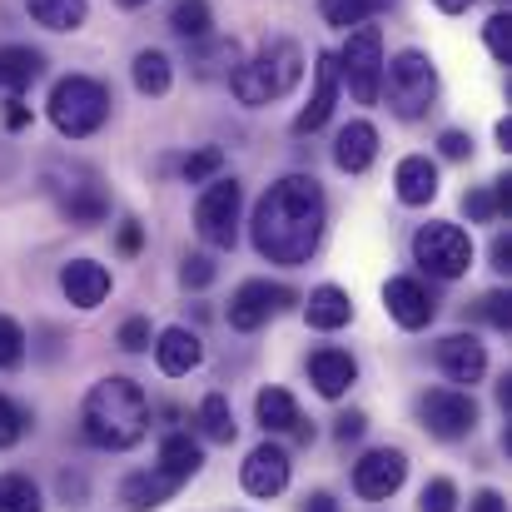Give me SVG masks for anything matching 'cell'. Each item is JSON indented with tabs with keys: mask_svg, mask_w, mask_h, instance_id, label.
Listing matches in <instances>:
<instances>
[{
	"mask_svg": "<svg viewBox=\"0 0 512 512\" xmlns=\"http://www.w3.org/2000/svg\"><path fill=\"white\" fill-rule=\"evenodd\" d=\"M473 512H508V503H503V493H493V488H488V493H478V498H473Z\"/></svg>",
	"mask_w": 512,
	"mask_h": 512,
	"instance_id": "47",
	"label": "cell"
},
{
	"mask_svg": "<svg viewBox=\"0 0 512 512\" xmlns=\"http://www.w3.org/2000/svg\"><path fill=\"white\" fill-rule=\"evenodd\" d=\"M239 204H244V189H239V179H209V189L199 194V204H194V229H199V239L204 244H214V249H234V239H239Z\"/></svg>",
	"mask_w": 512,
	"mask_h": 512,
	"instance_id": "8",
	"label": "cell"
},
{
	"mask_svg": "<svg viewBox=\"0 0 512 512\" xmlns=\"http://www.w3.org/2000/svg\"><path fill=\"white\" fill-rule=\"evenodd\" d=\"M20 433H25V413L10 398H0V448H15Z\"/></svg>",
	"mask_w": 512,
	"mask_h": 512,
	"instance_id": "40",
	"label": "cell"
},
{
	"mask_svg": "<svg viewBox=\"0 0 512 512\" xmlns=\"http://www.w3.org/2000/svg\"><path fill=\"white\" fill-rule=\"evenodd\" d=\"M120 348H125V353L150 348V319H125V324H120Z\"/></svg>",
	"mask_w": 512,
	"mask_h": 512,
	"instance_id": "41",
	"label": "cell"
},
{
	"mask_svg": "<svg viewBox=\"0 0 512 512\" xmlns=\"http://www.w3.org/2000/svg\"><path fill=\"white\" fill-rule=\"evenodd\" d=\"M209 25H214L209 0H174L170 5V30L179 35V40H204Z\"/></svg>",
	"mask_w": 512,
	"mask_h": 512,
	"instance_id": "27",
	"label": "cell"
},
{
	"mask_svg": "<svg viewBox=\"0 0 512 512\" xmlns=\"http://www.w3.org/2000/svg\"><path fill=\"white\" fill-rule=\"evenodd\" d=\"M5 125H10V130H25V125H30V110L20 105V95H10V105H5Z\"/></svg>",
	"mask_w": 512,
	"mask_h": 512,
	"instance_id": "44",
	"label": "cell"
},
{
	"mask_svg": "<svg viewBox=\"0 0 512 512\" xmlns=\"http://www.w3.org/2000/svg\"><path fill=\"white\" fill-rule=\"evenodd\" d=\"M418 508H423V512H458V488H453L448 478H433V483L423 488Z\"/></svg>",
	"mask_w": 512,
	"mask_h": 512,
	"instance_id": "36",
	"label": "cell"
},
{
	"mask_svg": "<svg viewBox=\"0 0 512 512\" xmlns=\"http://www.w3.org/2000/svg\"><path fill=\"white\" fill-rule=\"evenodd\" d=\"M0 512H45L40 508V488L25 473H5L0 478Z\"/></svg>",
	"mask_w": 512,
	"mask_h": 512,
	"instance_id": "31",
	"label": "cell"
},
{
	"mask_svg": "<svg viewBox=\"0 0 512 512\" xmlns=\"http://www.w3.org/2000/svg\"><path fill=\"white\" fill-rule=\"evenodd\" d=\"M403 478H408V458H403L398 448H373V453H363V458L353 463V493L368 498V503L393 498V493L403 488Z\"/></svg>",
	"mask_w": 512,
	"mask_h": 512,
	"instance_id": "11",
	"label": "cell"
},
{
	"mask_svg": "<svg viewBox=\"0 0 512 512\" xmlns=\"http://www.w3.org/2000/svg\"><path fill=\"white\" fill-rule=\"evenodd\" d=\"M478 314H483L498 334H508V329H512V299H508V294H483Z\"/></svg>",
	"mask_w": 512,
	"mask_h": 512,
	"instance_id": "38",
	"label": "cell"
},
{
	"mask_svg": "<svg viewBox=\"0 0 512 512\" xmlns=\"http://www.w3.org/2000/svg\"><path fill=\"white\" fill-rule=\"evenodd\" d=\"M329 224V204L314 174H284L254 209V249L269 264H309Z\"/></svg>",
	"mask_w": 512,
	"mask_h": 512,
	"instance_id": "1",
	"label": "cell"
},
{
	"mask_svg": "<svg viewBox=\"0 0 512 512\" xmlns=\"http://www.w3.org/2000/svg\"><path fill=\"white\" fill-rule=\"evenodd\" d=\"M393 189H398L403 204H433V199H438V165H433L428 155H408V160H398Z\"/></svg>",
	"mask_w": 512,
	"mask_h": 512,
	"instance_id": "19",
	"label": "cell"
},
{
	"mask_svg": "<svg viewBox=\"0 0 512 512\" xmlns=\"http://www.w3.org/2000/svg\"><path fill=\"white\" fill-rule=\"evenodd\" d=\"M140 244H145V229L130 219V224L120 229V249H125V254H140Z\"/></svg>",
	"mask_w": 512,
	"mask_h": 512,
	"instance_id": "45",
	"label": "cell"
},
{
	"mask_svg": "<svg viewBox=\"0 0 512 512\" xmlns=\"http://www.w3.org/2000/svg\"><path fill=\"white\" fill-rule=\"evenodd\" d=\"M418 418H423V428L433 438L453 443V438H468L478 428V403L463 388H433V393L418 398Z\"/></svg>",
	"mask_w": 512,
	"mask_h": 512,
	"instance_id": "9",
	"label": "cell"
},
{
	"mask_svg": "<svg viewBox=\"0 0 512 512\" xmlns=\"http://www.w3.org/2000/svg\"><path fill=\"white\" fill-rule=\"evenodd\" d=\"M179 284H184V289H204V284H214V264H209L204 254H189V259L179 264Z\"/></svg>",
	"mask_w": 512,
	"mask_h": 512,
	"instance_id": "39",
	"label": "cell"
},
{
	"mask_svg": "<svg viewBox=\"0 0 512 512\" xmlns=\"http://www.w3.org/2000/svg\"><path fill=\"white\" fill-rule=\"evenodd\" d=\"M309 378H314V388H319L324 398H343V393L353 388V378H358V363H353L343 348H319V353L309 358Z\"/></svg>",
	"mask_w": 512,
	"mask_h": 512,
	"instance_id": "20",
	"label": "cell"
},
{
	"mask_svg": "<svg viewBox=\"0 0 512 512\" xmlns=\"http://www.w3.org/2000/svg\"><path fill=\"white\" fill-rule=\"evenodd\" d=\"M199 428H204V438L209 443H234V408H229V398L224 393H209L204 403H199Z\"/></svg>",
	"mask_w": 512,
	"mask_h": 512,
	"instance_id": "28",
	"label": "cell"
},
{
	"mask_svg": "<svg viewBox=\"0 0 512 512\" xmlns=\"http://www.w3.org/2000/svg\"><path fill=\"white\" fill-rule=\"evenodd\" d=\"M493 269H498V274H508L512 269V239H503V234L493 239Z\"/></svg>",
	"mask_w": 512,
	"mask_h": 512,
	"instance_id": "46",
	"label": "cell"
},
{
	"mask_svg": "<svg viewBox=\"0 0 512 512\" xmlns=\"http://www.w3.org/2000/svg\"><path fill=\"white\" fill-rule=\"evenodd\" d=\"M289 304H299V294H294V289L269 284V279H249V284H239V289H234V299H229V329L254 334V329H264V324H269V314H279V309H289Z\"/></svg>",
	"mask_w": 512,
	"mask_h": 512,
	"instance_id": "10",
	"label": "cell"
},
{
	"mask_svg": "<svg viewBox=\"0 0 512 512\" xmlns=\"http://www.w3.org/2000/svg\"><path fill=\"white\" fill-rule=\"evenodd\" d=\"M304 512H339L334 508V498H329V493H314V498H309V508Z\"/></svg>",
	"mask_w": 512,
	"mask_h": 512,
	"instance_id": "50",
	"label": "cell"
},
{
	"mask_svg": "<svg viewBox=\"0 0 512 512\" xmlns=\"http://www.w3.org/2000/svg\"><path fill=\"white\" fill-rule=\"evenodd\" d=\"M174 488H179V478H170L165 468H150V473H130L125 483H120V503L135 512H150V508H165L174 498Z\"/></svg>",
	"mask_w": 512,
	"mask_h": 512,
	"instance_id": "18",
	"label": "cell"
},
{
	"mask_svg": "<svg viewBox=\"0 0 512 512\" xmlns=\"http://www.w3.org/2000/svg\"><path fill=\"white\" fill-rule=\"evenodd\" d=\"M498 145H503V150H512V120H503V125H498Z\"/></svg>",
	"mask_w": 512,
	"mask_h": 512,
	"instance_id": "51",
	"label": "cell"
},
{
	"mask_svg": "<svg viewBox=\"0 0 512 512\" xmlns=\"http://www.w3.org/2000/svg\"><path fill=\"white\" fill-rule=\"evenodd\" d=\"M170 80H174V70L160 50H140L135 55V90L140 95H170Z\"/></svg>",
	"mask_w": 512,
	"mask_h": 512,
	"instance_id": "29",
	"label": "cell"
},
{
	"mask_svg": "<svg viewBox=\"0 0 512 512\" xmlns=\"http://www.w3.org/2000/svg\"><path fill=\"white\" fill-rule=\"evenodd\" d=\"M145 428H150V398L140 393L135 378H120V373L100 378L80 403V433H85V443H95L105 453L135 448L145 438Z\"/></svg>",
	"mask_w": 512,
	"mask_h": 512,
	"instance_id": "2",
	"label": "cell"
},
{
	"mask_svg": "<svg viewBox=\"0 0 512 512\" xmlns=\"http://www.w3.org/2000/svg\"><path fill=\"white\" fill-rule=\"evenodd\" d=\"M438 368L453 378V383H478L488 373V353L473 334H453V339L438 343Z\"/></svg>",
	"mask_w": 512,
	"mask_h": 512,
	"instance_id": "16",
	"label": "cell"
},
{
	"mask_svg": "<svg viewBox=\"0 0 512 512\" xmlns=\"http://www.w3.org/2000/svg\"><path fill=\"white\" fill-rule=\"evenodd\" d=\"M110 120V90L90 75H65L50 90V125L65 140H85Z\"/></svg>",
	"mask_w": 512,
	"mask_h": 512,
	"instance_id": "4",
	"label": "cell"
},
{
	"mask_svg": "<svg viewBox=\"0 0 512 512\" xmlns=\"http://www.w3.org/2000/svg\"><path fill=\"white\" fill-rule=\"evenodd\" d=\"M289 488V453L274 443H259L244 458V493L249 498H279Z\"/></svg>",
	"mask_w": 512,
	"mask_h": 512,
	"instance_id": "14",
	"label": "cell"
},
{
	"mask_svg": "<svg viewBox=\"0 0 512 512\" xmlns=\"http://www.w3.org/2000/svg\"><path fill=\"white\" fill-rule=\"evenodd\" d=\"M199 463H204V453H199V443L189 438V433H170L165 443H160V468L179 478V483H189L194 473H199Z\"/></svg>",
	"mask_w": 512,
	"mask_h": 512,
	"instance_id": "24",
	"label": "cell"
},
{
	"mask_svg": "<svg viewBox=\"0 0 512 512\" xmlns=\"http://www.w3.org/2000/svg\"><path fill=\"white\" fill-rule=\"evenodd\" d=\"M373 160H378V130H373L368 120L343 125L339 140H334V165H339V170H348V174H363Z\"/></svg>",
	"mask_w": 512,
	"mask_h": 512,
	"instance_id": "17",
	"label": "cell"
},
{
	"mask_svg": "<svg viewBox=\"0 0 512 512\" xmlns=\"http://www.w3.org/2000/svg\"><path fill=\"white\" fill-rule=\"evenodd\" d=\"M383 5H388V0H319L324 20H329V25H339V30H348V25H363V20H373V15H378Z\"/></svg>",
	"mask_w": 512,
	"mask_h": 512,
	"instance_id": "32",
	"label": "cell"
},
{
	"mask_svg": "<svg viewBox=\"0 0 512 512\" xmlns=\"http://www.w3.org/2000/svg\"><path fill=\"white\" fill-rule=\"evenodd\" d=\"M254 413H259L264 433H289V428L299 423V403H294V393H284V388H264V393L254 398Z\"/></svg>",
	"mask_w": 512,
	"mask_h": 512,
	"instance_id": "25",
	"label": "cell"
},
{
	"mask_svg": "<svg viewBox=\"0 0 512 512\" xmlns=\"http://www.w3.org/2000/svg\"><path fill=\"white\" fill-rule=\"evenodd\" d=\"M40 70H45L40 50H30V45H0V90L5 95H25L40 80Z\"/></svg>",
	"mask_w": 512,
	"mask_h": 512,
	"instance_id": "22",
	"label": "cell"
},
{
	"mask_svg": "<svg viewBox=\"0 0 512 512\" xmlns=\"http://www.w3.org/2000/svg\"><path fill=\"white\" fill-rule=\"evenodd\" d=\"M363 428H368V418H363V413H343L339 423H334V438H339V443H348V438H358Z\"/></svg>",
	"mask_w": 512,
	"mask_h": 512,
	"instance_id": "43",
	"label": "cell"
},
{
	"mask_svg": "<svg viewBox=\"0 0 512 512\" xmlns=\"http://www.w3.org/2000/svg\"><path fill=\"white\" fill-rule=\"evenodd\" d=\"M339 85H348V95L358 105H378V95H383V35H378V25L348 30L339 50Z\"/></svg>",
	"mask_w": 512,
	"mask_h": 512,
	"instance_id": "6",
	"label": "cell"
},
{
	"mask_svg": "<svg viewBox=\"0 0 512 512\" xmlns=\"http://www.w3.org/2000/svg\"><path fill=\"white\" fill-rule=\"evenodd\" d=\"M334 105H339V55H319V65H314V95H309V105L294 115V135L324 130L329 115H334Z\"/></svg>",
	"mask_w": 512,
	"mask_h": 512,
	"instance_id": "12",
	"label": "cell"
},
{
	"mask_svg": "<svg viewBox=\"0 0 512 512\" xmlns=\"http://www.w3.org/2000/svg\"><path fill=\"white\" fill-rule=\"evenodd\" d=\"M304 319H309V329L334 334V329H343V324L353 319V304H348V294H343L339 284H319V289L304 299Z\"/></svg>",
	"mask_w": 512,
	"mask_h": 512,
	"instance_id": "23",
	"label": "cell"
},
{
	"mask_svg": "<svg viewBox=\"0 0 512 512\" xmlns=\"http://www.w3.org/2000/svg\"><path fill=\"white\" fill-rule=\"evenodd\" d=\"M493 194H498V214L508 219V209H512V179H493Z\"/></svg>",
	"mask_w": 512,
	"mask_h": 512,
	"instance_id": "48",
	"label": "cell"
},
{
	"mask_svg": "<svg viewBox=\"0 0 512 512\" xmlns=\"http://www.w3.org/2000/svg\"><path fill=\"white\" fill-rule=\"evenodd\" d=\"M60 289L75 309H100L110 299V269L95 264V259H70L60 269Z\"/></svg>",
	"mask_w": 512,
	"mask_h": 512,
	"instance_id": "15",
	"label": "cell"
},
{
	"mask_svg": "<svg viewBox=\"0 0 512 512\" xmlns=\"http://www.w3.org/2000/svg\"><path fill=\"white\" fill-rule=\"evenodd\" d=\"M438 150H443L448 160H468V155H473V140H468L463 130H448V135L438 140Z\"/></svg>",
	"mask_w": 512,
	"mask_h": 512,
	"instance_id": "42",
	"label": "cell"
},
{
	"mask_svg": "<svg viewBox=\"0 0 512 512\" xmlns=\"http://www.w3.org/2000/svg\"><path fill=\"white\" fill-rule=\"evenodd\" d=\"M20 363H25V329L0 314V368H20Z\"/></svg>",
	"mask_w": 512,
	"mask_h": 512,
	"instance_id": "35",
	"label": "cell"
},
{
	"mask_svg": "<svg viewBox=\"0 0 512 512\" xmlns=\"http://www.w3.org/2000/svg\"><path fill=\"white\" fill-rule=\"evenodd\" d=\"M413 259H418L433 279H463L468 264H473V239H468V229L433 219V224H423V229L413 234Z\"/></svg>",
	"mask_w": 512,
	"mask_h": 512,
	"instance_id": "7",
	"label": "cell"
},
{
	"mask_svg": "<svg viewBox=\"0 0 512 512\" xmlns=\"http://www.w3.org/2000/svg\"><path fill=\"white\" fill-rule=\"evenodd\" d=\"M383 80H388V105L398 120H423L428 105L438 100V70L423 50H403L383 65Z\"/></svg>",
	"mask_w": 512,
	"mask_h": 512,
	"instance_id": "5",
	"label": "cell"
},
{
	"mask_svg": "<svg viewBox=\"0 0 512 512\" xmlns=\"http://www.w3.org/2000/svg\"><path fill=\"white\" fill-rule=\"evenodd\" d=\"M224 170V150H194L189 160H184V184H209L214 174Z\"/></svg>",
	"mask_w": 512,
	"mask_h": 512,
	"instance_id": "34",
	"label": "cell"
},
{
	"mask_svg": "<svg viewBox=\"0 0 512 512\" xmlns=\"http://www.w3.org/2000/svg\"><path fill=\"white\" fill-rule=\"evenodd\" d=\"M120 5H125V10H135V5H145V0H120Z\"/></svg>",
	"mask_w": 512,
	"mask_h": 512,
	"instance_id": "52",
	"label": "cell"
},
{
	"mask_svg": "<svg viewBox=\"0 0 512 512\" xmlns=\"http://www.w3.org/2000/svg\"><path fill=\"white\" fill-rule=\"evenodd\" d=\"M30 20L45 25V30H80L85 25V0H25Z\"/></svg>",
	"mask_w": 512,
	"mask_h": 512,
	"instance_id": "26",
	"label": "cell"
},
{
	"mask_svg": "<svg viewBox=\"0 0 512 512\" xmlns=\"http://www.w3.org/2000/svg\"><path fill=\"white\" fill-rule=\"evenodd\" d=\"M433 5H438L443 15H463V10H468V5H478V0H433Z\"/></svg>",
	"mask_w": 512,
	"mask_h": 512,
	"instance_id": "49",
	"label": "cell"
},
{
	"mask_svg": "<svg viewBox=\"0 0 512 512\" xmlns=\"http://www.w3.org/2000/svg\"><path fill=\"white\" fill-rule=\"evenodd\" d=\"M383 304H388V314H393L398 329H428L433 314H438V299L418 279H388L383 284Z\"/></svg>",
	"mask_w": 512,
	"mask_h": 512,
	"instance_id": "13",
	"label": "cell"
},
{
	"mask_svg": "<svg viewBox=\"0 0 512 512\" xmlns=\"http://www.w3.org/2000/svg\"><path fill=\"white\" fill-rule=\"evenodd\" d=\"M299 75H304L299 45H294V40H269L249 65H234V70H229V90L239 95V105L259 110V105L289 95V90L299 85Z\"/></svg>",
	"mask_w": 512,
	"mask_h": 512,
	"instance_id": "3",
	"label": "cell"
},
{
	"mask_svg": "<svg viewBox=\"0 0 512 512\" xmlns=\"http://www.w3.org/2000/svg\"><path fill=\"white\" fill-rule=\"evenodd\" d=\"M199 358H204V343H199V334H189V329H165L160 343H155V363H160V373H170V378L194 373Z\"/></svg>",
	"mask_w": 512,
	"mask_h": 512,
	"instance_id": "21",
	"label": "cell"
},
{
	"mask_svg": "<svg viewBox=\"0 0 512 512\" xmlns=\"http://www.w3.org/2000/svg\"><path fill=\"white\" fill-rule=\"evenodd\" d=\"M483 40H488V50H493L498 65H512V15L508 10H498V15L483 25Z\"/></svg>",
	"mask_w": 512,
	"mask_h": 512,
	"instance_id": "33",
	"label": "cell"
},
{
	"mask_svg": "<svg viewBox=\"0 0 512 512\" xmlns=\"http://www.w3.org/2000/svg\"><path fill=\"white\" fill-rule=\"evenodd\" d=\"M463 209H468L478 224H498V219H503V214H498V194H493V184H488V189H473V194L463 199Z\"/></svg>",
	"mask_w": 512,
	"mask_h": 512,
	"instance_id": "37",
	"label": "cell"
},
{
	"mask_svg": "<svg viewBox=\"0 0 512 512\" xmlns=\"http://www.w3.org/2000/svg\"><path fill=\"white\" fill-rule=\"evenodd\" d=\"M65 214H70V224L90 229V224H100V219L110 214V199H105L95 184H80V189H70V194H65Z\"/></svg>",
	"mask_w": 512,
	"mask_h": 512,
	"instance_id": "30",
	"label": "cell"
}]
</instances>
